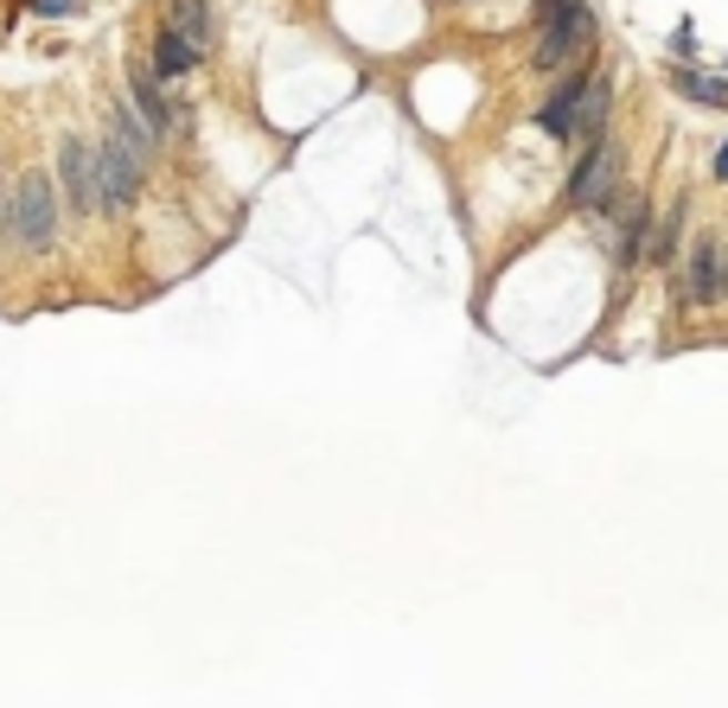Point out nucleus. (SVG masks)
Segmentation results:
<instances>
[{"instance_id": "f257e3e1", "label": "nucleus", "mask_w": 728, "mask_h": 708, "mask_svg": "<svg viewBox=\"0 0 728 708\" xmlns=\"http://www.w3.org/2000/svg\"><path fill=\"white\" fill-rule=\"evenodd\" d=\"M595 39V7L588 0H563L556 13H544V39H537V71H563L569 58H582Z\"/></svg>"}, {"instance_id": "f03ea898", "label": "nucleus", "mask_w": 728, "mask_h": 708, "mask_svg": "<svg viewBox=\"0 0 728 708\" xmlns=\"http://www.w3.org/2000/svg\"><path fill=\"white\" fill-rule=\"evenodd\" d=\"M614 192H620V148L600 134L595 141V153L575 166V179H569V199L582 204V211H607L614 204Z\"/></svg>"}, {"instance_id": "7ed1b4c3", "label": "nucleus", "mask_w": 728, "mask_h": 708, "mask_svg": "<svg viewBox=\"0 0 728 708\" xmlns=\"http://www.w3.org/2000/svg\"><path fill=\"white\" fill-rule=\"evenodd\" d=\"M13 230L27 250H46L58 236V204H52V179L46 173H27L20 179V199H13Z\"/></svg>"}, {"instance_id": "20e7f679", "label": "nucleus", "mask_w": 728, "mask_h": 708, "mask_svg": "<svg viewBox=\"0 0 728 708\" xmlns=\"http://www.w3.org/2000/svg\"><path fill=\"white\" fill-rule=\"evenodd\" d=\"M141 173H148V166H141V160H134V153L115 141V134H103V141H97V185H103V204H109V211H129L134 192H141Z\"/></svg>"}, {"instance_id": "39448f33", "label": "nucleus", "mask_w": 728, "mask_h": 708, "mask_svg": "<svg viewBox=\"0 0 728 708\" xmlns=\"http://www.w3.org/2000/svg\"><path fill=\"white\" fill-rule=\"evenodd\" d=\"M684 294H690L697 306L722 301V236H697V250H690V275H684Z\"/></svg>"}, {"instance_id": "423d86ee", "label": "nucleus", "mask_w": 728, "mask_h": 708, "mask_svg": "<svg viewBox=\"0 0 728 708\" xmlns=\"http://www.w3.org/2000/svg\"><path fill=\"white\" fill-rule=\"evenodd\" d=\"M90 173H97L90 148H83V141H64V185H71V204H78V211H97V204H103V185Z\"/></svg>"}, {"instance_id": "0eeeda50", "label": "nucleus", "mask_w": 728, "mask_h": 708, "mask_svg": "<svg viewBox=\"0 0 728 708\" xmlns=\"http://www.w3.org/2000/svg\"><path fill=\"white\" fill-rule=\"evenodd\" d=\"M607 102H614L607 77H588V83H582V102H575V128H569V134L600 141V134H607Z\"/></svg>"}, {"instance_id": "6e6552de", "label": "nucleus", "mask_w": 728, "mask_h": 708, "mask_svg": "<svg viewBox=\"0 0 728 708\" xmlns=\"http://www.w3.org/2000/svg\"><path fill=\"white\" fill-rule=\"evenodd\" d=\"M185 71H199V45L185 39L180 26H166L154 39V77H185Z\"/></svg>"}, {"instance_id": "1a4fd4ad", "label": "nucleus", "mask_w": 728, "mask_h": 708, "mask_svg": "<svg viewBox=\"0 0 728 708\" xmlns=\"http://www.w3.org/2000/svg\"><path fill=\"white\" fill-rule=\"evenodd\" d=\"M134 115L148 122V134H166V128H173V109H166V97L154 90L148 71H134Z\"/></svg>"}, {"instance_id": "9d476101", "label": "nucleus", "mask_w": 728, "mask_h": 708, "mask_svg": "<svg viewBox=\"0 0 728 708\" xmlns=\"http://www.w3.org/2000/svg\"><path fill=\"white\" fill-rule=\"evenodd\" d=\"M671 90L677 97H690V102H709V109H722L728 102V77H702V71H671Z\"/></svg>"}, {"instance_id": "9b49d317", "label": "nucleus", "mask_w": 728, "mask_h": 708, "mask_svg": "<svg viewBox=\"0 0 728 708\" xmlns=\"http://www.w3.org/2000/svg\"><path fill=\"white\" fill-rule=\"evenodd\" d=\"M575 102H582V77H569V83H563V90L544 102V115H537V122H544V134H556V141L569 134V128H575Z\"/></svg>"}, {"instance_id": "f8f14e48", "label": "nucleus", "mask_w": 728, "mask_h": 708, "mask_svg": "<svg viewBox=\"0 0 728 708\" xmlns=\"http://www.w3.org/2000/svg\"><path fill=\"white\" fill-rule=\"evenodd\" d=\"M173 26H180L192 45H205L211 39V7L205 0H173Z\"/></svg>"}, {"instance_id": "ddd939ff", "label": "nucleus", "mask_w": 728, "mask_h": 708, "mask_svg": "<svg viewBox=\"0 0 728 708\" xmlns=\"http://www.w3.org/2000/svg\"><path fill=\"white\" fill-rule=\"evenodd\" d=\"M32 13L46 20V13H78V0H32Z\"/></svg>"}, {"instance_id": "4468645a", "label": "nucleus", "mask_w": 728, "mask_h": 708, "mask_svg": "<svg viewBox=\"0 0 728 708\" xmlns=\"http://www.w3.org/2000/svg\"><path fill=\"white\" fill-rule=\"evenodd\" d=\"M716 179H728V148H722V153H716Z\"/></svg>"}, {"instance_id": "2eb2a0df", "label": "nucleus", "mask_w": 728, "mask_h": 708, "mask_svg": "<svg viewBox=\"0 0 728 708\" xmlns=\"http://www.w3.org/2000/svg\"><path fill=\"white\" fill-rule=\"evenodd\" d=\"M722 301H728V243H722Z\"/></svg>"}, {"instance_id": "dca6fc26", "label": "nucleus", "mask_w": 728, "mask_h": 708, "mask_svg": "<svg viewBox=\"0 0 728 708\" xmlns=\"http://www.w3.org/2000/svg\"><path fill=\"white\" fill-rule=\"evenodd\" d=\"M556 7H563V0H537V13H556Z\"/></svg>"}]
</instances>
